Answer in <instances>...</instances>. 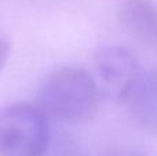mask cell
Returning <instances> with one entry per match:
<instances>
[{
	"mask_svg": "<svg viewBox=\"0 0 157 156\" xmlns=\"http://www.w3.org/2000/svg\"><path fill=\"white\" fill-rule=\"evenodd\" d=\"M36 105L47 116L65 123H83L95 115L99 104V84L87 71L65 66L43 79Z\"/></svg>",
	"mask_w": 157,
	"mask_h": 156,
	"instance_id": "cell-1",
	"label": "cell"
},
{
	"mask_svg": "<svg viewBox=\"0 0 157 156\" xmlns=\"http://www.w3.org/2000/svg\"><path fill=\"white\" fill-rule=\"evenodd\" d=\"M50 144L48 116L37 105L0 107V156H47Z\"/></svg>",
	"mask_w": 157,
	"mask_h": 156,
	"instance_id": "cell-2",
	"label": "cell"
},
{
	"mask_svg": "<svg viewBox=\"0 0 157 156\" xmlns=\"http://www.w3.org/2000/svg\"><path fill=\"white\" fill-rule=\"evenodd\" d=\"M95 69L102 88L117 101H121L141 72L135 55L120 46H106L98 50Z\"/></svg>",
	"mask_w": 157,
	"mask_h": 156,
	"instance_id": "cell-3",
	"label": "cell"
},
{
	"mask_svg": "<svg viewBox=\"0 0 157 156\" xmlns=\"http://www.w3.org/2000/svg\"><path fill=\"white\" fill-rule=\"evenodd\" d=\"M121 102L142 130L157 135V68L141 69Z\"/></svg>",
	"mask_w": 157,
	"mask_h": 156,
	"instance_id": "cell-4",
	"label": "cell"
},
{
	"mask_svg": "<svg viewBox=\"0 0 157 156\" xmlns=\"http://www.w3.org/2000/svg\"><path fill=\"white\" fill-rule=\"evenodd\" d=\"M119 22L128 33L157 49V6L150 0H125L117 11Z\"/></svg>",
	"mask_w": 157,
	"mask_h": 156,
	"instance_id": "cell-5",
	"label": "cell"
},
{
	"mask_svg": "<svg viewBox=\"0 0 157 156\" xmlns=\"http://www.w3.org/2000/svg\"><path fill=\"white\" fill-rule=\"evenodd\" d=\"M8 53H10V41H8L6 33L0 30V71L7 62Z\"/></svg>",
	"mask_w": 157,
	"mask_h": 156,
	"instance_id": "cell-6",
	"label": "cell"
},
{
	"mask_svg": "<svg viewBox=\"0 0 157 156\" xmlns=\"http://www.w3.org/2000/svg\"><path fill=\"white\" fill-rule=\"evenodd\" d=\"M108 156H150V155L141 151V149L124 146V148H116L113 151H110L108 154Z\"/></svg>",
	"mask_w": 157,
	"mask_h": 156,
	"instance_id": "cell-7",
	"label": "cell"
}]
</instances>
